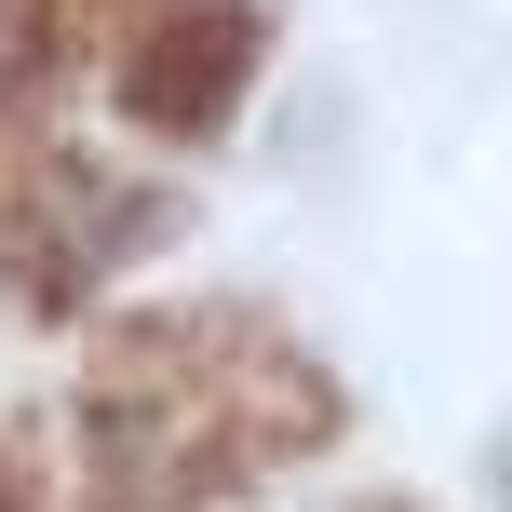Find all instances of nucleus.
Listing matches in <instances>:
<instances>
[{
    "mask_svg": "<svg viewBox=\"0 0 512 512\" xmlns=\"http://www.w3.org/2000/svg\"><path fill=\"white\" fill-rule=\"evenodd\" d=\"M243 68H256V14H243V0H176V14L135 41L122 108H135L149 135H203L216 108L243 95Z\"/></svg>",
    "mask_w": 512,
    "mask_h": 512,
    "instance_id": "f257e3e1",
    "label": "nucleus"
}]
</instances>
